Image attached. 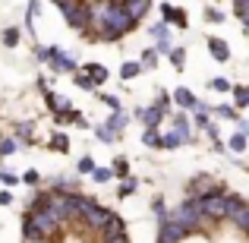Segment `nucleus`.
Masks as SVG:
<instances>
[{"instance_id": "c85d7f7f", "label": "nucleus", "mask_w": 249, "mask_h": 243, "mask_svg": "<svg viewBox=\"0 0 249 243\" xmlns=\"http://www.w3.org/2000/svg\"><path fill=\"white\" fill-rule=\"evenodd\" d=\"M76 189H79V183H76V180H70V177H57V183H54L51 193H76Z\"/></svg>"}, {"instance_id": "79ce46f5", "label": "nucleus", "mask_w": 249, "mask_h": 243, "mask_svg": "<svg viewBox=\"0 0 249 243\" xmlns=\"http://www.w3.org/2000/svg\"><path fill=\"white\" fill-rule=\"evenodd\" d=\"M0 183L10 189V187H16V183H19V177H16V174H10V170H0Z\"/></svg>"}, {"instance_id": "c9c22d12", "label": "nucleus", "mask_w": 249, "mask_h": 243, "mask_svg": "<svg viewBox=\"0 0 249 243\" xmlns=\"http://www.w3.org/2000/svg\"><path fill=\"white\" fill-rule=\"evenodd\" d=\"M233 13H237V19L240 22H249V0H233Z\"/></svg>"}, {"instance_id": "72a5a7b5", "label": "nucleus", "mask_w": 249, "mask_h": 243, "mask_svg": "<svg viewBox=\"0 0 249 243\" xmlns=\"http://www.w3.org/2000/svg\"><path fill=\"white\" fill-rule=\"evenodd\" d=\"M152 212H155V218H158L161 224H164V221L170 218V208H167V202H164V199H155V202H152Z\"/></svg>"}, {"instance_id": "39448f33", "label": "nucleus", "mask_w": 249, "mask_h": 243, "mask_svg": "<svg viewBox=\"0 0 249 243\" xmlns=\"http://www.w3.org/2000/svg\"><path fill=\"white\" fill-rule=\"evenodd\" d=\"M227 218L237 224V231H240V234H246V231H249V208H246V199H243V196H233V193H231Z\"/></svg>"}, {"instance_id": "7c9ffc66", "label": "nucleus", "mask_w": 249, "mask_h": 243, "mask_svg": "<svg viewBox=\"0 0 249 243\" xmlns=\"http://www.w3.org/2000/svg\"><path fill=\"white\" fill-rule=\"evenodd\" d=\"M91 183H110V180H114V170H110V168H98V164H95V170H91Z\"/></svg>"}, {"instance_id": "1a4fd4ad", "label": "nucleus", "mask_w": 249, "mask_h": 243, "mask_svg": "<svg viewBox=\"0 0 249 243\" xmlns=\"http://www.w3.org/2000/svg\"><path fill=\"white\" fill-rule=\"evenodd\" d=\"M170 114V108H164V104H148V108H142V117L139 120L145 123V127H161V120H164V117Z\"/></svg>"}, {"instance_id": "bb28decb", "label": "nucleus", "mask_w": 249, "mask_h": 243, "mask_svg": "<svg viewBox=\"0 0 249 243\" xmlns=\"http://www.w3.org/2000/svg\"><path fill=\"white\" fill-rule=\"evenodd\" d=\"M19 152V142L13 136H0V158H10V155Z\"/></svg>"}, {"instance_id": "49530a36", "label": "nucleus", "mask_w": 249, "mask_h": 243, "mask_svg": "<svg viewBox=\"0 0 249 243\" xmlns=\"http://www.w3.org/2000/svg\"><path fill=\"white\" fill-rule=\"evenodd\" d=\"M101 243H129L126 234H117V237H101Z\"/></svg>"}, {"instance_id": "ddd939ff", "label": "nucleus", "mask_w": 249, "mask_h": 243, "mask_svg": "<svg viewBox=\"0 0 249 243\" xmlns=\"http://www.w3.org/2000/svg\"><path fill=\"white\" fill-rule=\"evenodd\" d=\"M218 187V183L212 180V177H193V180H189V189H186V196H196V199H202V196H208L212 193V189Z\"/></svg>"}, {"instance_id": "aec40b11", "label": "nucleus", "mask_w": 249, "mask_h": 243, "mask_svg": "<svg viewBox=\"0 0 249 243\" xmlns=\"http://www.w3.org/2000/svg\"><path fill=\"white\" fill-rule=\"evenodd\" d=\"M142 146H145V149H161V130L158 127H145V133H142Z\"/></svg>"}, {"instance_id": "f257e3e1", "label": "nucleus", "mask_w": 249, "mask_h": 243, "mask_svg": "<svg viewBox=\"0 0 249 243\" xmlns=\"http://www.w3.org/2000/svg\"><path fill=\"white\" fill-rule=\"evenodd\" d=\"M89 29H95L91 35H95L98 41H120L136 25H133V19L126 16L123 3H117V0H101V3H91V25Z\"/></svg>"}, {"instance_id": "4be33fe9", "label": "nucleus", "mask_w": 249, "mask_h": 243, "mask_svg": "<svg viewBox=\"0 0 249 243\" xmlns=\"http://www.w3.org/2000/svg\"><path fill=\"white\" fill-rule=\"evenodd\" d=\"M139 67H142V73H145V70H155V67H158V51H155V48H145L139 54Z\"/></svg>"}, {"instance_id": "2f4dec72", "label": "nucleus", "mask_w": 249, "mask_h": 243, "mask_svg": "<svg viewBox=\"0 0 249 243\" xmlns=\"http://www.w3.org/2000/svg\"><path fill=\"white\" fill-rule=\"evenodd\" d=\"M231 79H227V76H214V79H208V89L212 92H221V95H227V92H231Z\"/></svg>"}, {"instance_id": "a19ab883", "label": "nucleus", "mask_w": 249, "mask_h": 243, "mask_svg": "<svg viewBox=\"0 0 249 243\" xmlns=\"http://www.w3.org/2000/svg\"><path fill=\"white\" fill-rule=\"evenodd\" d=\"M76 168H79V174H91V170H95V158H91V155H82Z\"/></svg>"}, {"instance_id": "0eeeda50", "label": "nucleus", "mask_w": 249, "mask_h": 243, "mask_svg": "<svg viewBox=\"0 0 249 243\" xmlns=\"http://www.w3.org/2000/svg\"><path fill=\"white\" fill-rule=\"evenodd\" d=\"M158 10H161V22H167V25H177V29H186V25H189V19H186V13H183V6L161 3Z\"/></svg>"}, {"instance_id": "58836bf2", "label": "nucleus", "mask_w": 249, "mask_h": 243, "mask_svg": "<svg viewBox=\"0 0 249 243\" xmlns=\"http://www.w3.org/2000/svg\"><path fill=\"white\" fill-rule=\"evenodd\" d=\"M19 183H25V187H32V189H35L38 183H41V174H38V170H25V174L19 177Z\"/></svg>"}, {"instance_id": "6e6552de", "label": "nucleus", "mask_w": 249, "mask_h": 243, "mask_svg": "<svg viewBox=\"0 0 249 243\" xmlns=\"http://www.w3.org/2000/svg\"><path fill=\"white\" fill-rule=\"evenodd\" d=\"M152 6H155V0H123V10H126L129 19H133V25H139L142 19L148 16Z\"/></svg>"}, {"instance_id": "f8f14e48", "label": "nucleus", "mask_w": 249, "mask_h": 243, "mask_svg": "<svg viewBox=\"0 0 249 243\" xmlns=\"http://www.w3.org/2000/svg\"><path fill=\"white\" fill-rule=\"evenodd\" d=\"M208 54H212V60H218V63H227V60H231V44H227L224 38L212 35V38H208Z\"/></svg>"}, {"instance_id": "423d86ee", "label": "nucleus", "mask_w": 249, "mask_h": 243, "mask_svg": "<svg viewBox=\"0 0 249 243\" xmlns=\"http://www.w3.org/2000/svg\"><path fill=\"white\" fill-rule=\"evenodd\" d=\"M51 70H54V73H76V70H79V60H76L73 54H70V51H57L54 57H51V63H48Z\"/></svg>"}, {"instance_id": "a878e982", "label": "nucleus", "mask_w": 249, "mask_h": 243, "mask_svg": "<svg viewBox=\"0 0 249 243\" xmlns=\"http://www.w3.org/2000/svg\"><path fill=\"white\" fill-rule=\"evenodd\" d=\"M136 76H142V67H139V60H126V63H123V67H120V79H136Z\"/></svg>"}, {"instance_id": "5701e85b", "label": "nucleus", "mask_w": 249, "mask_h": 243, "mask_svg": "<svg viewBox=\"0 0 249 243\" xmlns=\"http://www.w3.org/2000/svg\"><path fill=\"white\" fill-rule=\"evenodd\" d=\"M246 146H249V139H246V133H240V130L231 136V142H227V149H231L233 155H243V152H246Z\"/></svg>"}, {"instance_id": "8fccbe9b", "label": "nucleus", "mask_w": 249, "mask_h": 243, "mask_svg": "<svg viewBox=\"0 0 249 243\" xmlns=\"http://www.w3.org/2000/svg\"><path fill=\"white\" fill-rule=\"evenodd\" d=\"M25 243H48V240H25Z\"/></svg>"}, {"instance_id": "6ab92c4d", "label": "nucleus", "mask_w": 249, "mask_h": 243, "mask_svg": "<svg viewBox=\"0 0 249 243\" xmlns=\"http://www.w3.org/2000/svg\"><path fill=\"white\" fill-rule=\"evenodd\" d=\"M44 101H48L51 114H57V111H70V108H73V104H70L63 95H57V92H44Z\"/></svg>"}, {"instance_id": "ea45409f", "label": "nucleus", "mask_w": 249, "mask_h": 243, "mask_svg": "<svg viewBox=\"0 0 249 243\" xmlns=\"http://www.w3.org/2000/svg\"><path fill=\"white\" fill-rule=\"evenodd\" d=\"M110 170H114V177H126V174H129V161H126V158H114Z\"/></svg>"}, {"instance_id": "de8ad7c7", "label": "nucleus", "mask_w": 249, "mask_h": 243, "mask_svg": "<svg viewBox=\"0 0 249 243\" xmlns=\"http://www.w3.org/2000/svg\"><path fill=\"white\" fill-rule=\"evenodd\" d=\"M0 206H13V193H10V189H3V193H0Z\"/></svg>"}, {"instance_id": "412c9836", "label": "nucleus", "mask_w": 249, "mask_h": 243, "mask_svg": "<svg viewBox=\"0 0 249 243\" xmlns=\"http://www.w3.org/2000/svg\"><path fill=\"white\" fill-rule=\"evenodd\" d=\"M38 10H41V3H38V0H29V10H25V32H29L32 38H35V16H38Z\"/></svg>"}, {"instance_id": "a18cd8bd", "label": "nucleus", "mask_w": 249, "mask_h": 243, "mask_svg": "<svg viewBox=\"0 0 249 243\" xmlns=\"http://www.w3.org/2000/svg\"><path fill=\"white\" fill-rule=\"evenodd\" d=\"M170 48H174V44H170V38H164V41H155V51H158V54H167Z\"/></svg>"}, {"instance_id": "9d476101", "label": "nucleus", "mask_w": 249, "mask_h": 243, "mask_svg": "<svg viewBox=\"0 0 249 243\" xmlns=\"http://www.w3.org/2000/svg\"><path fill=\"white\" fill-rule=\"evenodd\" d=\"M104 127L110 130V133L117 136V139H120L123 133H126V127H129V114L123 108H117V111H110V117H107V123H104Z\"/></svg>"}, {"instance_id": "473e14b6", "label": "nucleus", "mask_w": 249, "mask_h": 243, "mask_svg": "<svg viewBox=\"0 0 249 243\" xmlns=\"http://www.w3.org/2000/svg\"><path fill=\"white\" fill-rule=\"evenodd\" d=\"M167 60L174 63V70H183V63H186V51H183V48H170L167 51Z\"/></svg>"}, {"instance_id": "cd10ccee", "label": "nucleus", "mask_w": 249, "mask_h": 243, "mask_svg": "<svg viewBox=\"0 0 249 243\" xmlns=\"http://www.w3.org/2000/svg\"><path fill=\"white\" fill-rule=\"evenodd\" d=\"M48 149H57V152H70V136L67 133H54L48 139Z\"/></svg>"}, {"instance_id": "4c0bfd02", "label": "nucleus", "mask_w": 249, "mask_h": 243, "mask_svg": "<svg viewBox=\"0 0 249 243\" xmlns=\"http://www.w3.org/2000/svg\"><path fill=\"white\" fill-rule=\"evenodd\" d=\"M95 136H98L101 142H107V146H114V142H117V136L110 133V130L104 127V123H98V127H95Z\"/></svg>"}, {"instance_id": "7ed1b4c3", "label": "nucleus", "mask_w": 249, "mask_h": 243, "mask_svg": "<svg viewBox=\"0 0 249 243\" xmlns=\"http://www.w3.org/2000/svg\"><path fill=\"white\" fill-rule=\"evenodd\" d=\"M60 13H63V19H67V25L73 32H89V25H91V3L67 0V3H60Z\"/></svg>"}, {"instance_id": "393cba45", "label": "nucleus", "mask_w": 249, "mask_h": 243, "mask_svg": "<svg viewBox=\"0 0 249 243\" xmlns=\"http://www.w3.org/2000/svg\"><path fill=\"white\" fill-rule=\"evenodd\" d=\"M136 189H139V180L126 174V177H123V183H120V187H117V196H120V199H126V196H133Z\"/></svg>"}, {"instance_id": "c756f323", "label": "nucleus", "mask_w": 249, "mask_h": 243, "mask_svg": "<svg viewBox=\"0 0 249 243\" xmlns=\"http://www.w3.org/2000/svg\"><path fill=\"white\" fill-rule=\"evenodd\" d=\"M70 76H73V82L79 85L82 92H95V82L89 79V73H85V70H76V73H70Z\"/></svg>"}, {"instance_id": "09e8293b", "label": "nucleus", "mask_w": 249, "mask_h": 243, "mask_svg": "<svg viewBox=\"0 0 249 243\" xmlns=\"http://www.w3.org/2000/svg\"><path fill=\"white\" fill-rule=\"evenodd\" d=\"M48 3H54V6H60V3H67V0H48Z\"/></svg>"}, {"instance_id": "a211bd4d", "label": "nucleus", "mask_w": 249, "mask_h": 243, "mask_svg": "<svg viewBox=\"0 0 249 243\" xmlns=\"http://www.w3.org/2000/svg\"><path fill=\"white\" fill-rule=\"evenodd\" d=\"M32 130H35V123H32V120H22V123H16V127H13V133H16L13 139L19 142V149H22V146H29V139H32Z\"/></svg>"}, {"instance_id": "4468645a", "label": "nucleus", "mask_w": 249, "mask_h": 243, "mask_svg": "<svg viewBox=\"0 0 249 243\" xmlns=\"http://www.w3.org/2000/svg\"><path fill=\"white\" fill-rule=\"evenodd\" d=\"M98 234H101V237H117V234H126V224H123V218H120V215H114V212H110L107 218H104V224L98 227Z\"/></svg>"}, {"instance_id": "c03bdc74", "label": "nucleus", "mask_w": 249, "mask_h": 243, "mask_svg": "<svg viewBox=\"0 0 249 243\" xmlns=\"http://www.w3.org/2000/svg\"><path fill=\"white\" fill-rule=\"evenodd\" d=\"M205 133H208V139H221V130H218V123H214V120H208Z\"/></svg>"}, {"instance_id": "9b49d317", "label": "nucleus", "mask_w": 249, "mask_h": 243, "mask_svg": "<svg viewBox=\"0 0 249 243\" xmlns=\"http://www.w3.org/2000/svg\"><path fill=\"white\" fill-rule=\"evenodd\" d=\"M196 101H199V98H196L193 92L186 89V85H177L174 95H170V104H174V108H180V111H193Z\"/></svg>"}, {"instance_id": "2eb2a0df", "label": "nucleus", "mask_w": 249, "mask_h": 243, "mask_svg": "<svg viewBox=\"0 0 249 243\" xmlns=\"http://www.w3.org/2000/svg\"><path fill=\"white\" fill-rule=\"evenodd\" d=\"M82 70H85V73H89V79L95 82V89H98V85H104V82H107V76H110L104 63H85Z\"/></svg>"}, {"instance_id": "f3484780", "label": "nucleus", "mask_w": 249, "mask_h": 243, "mask_svg": "<svg viewBox=\"0 0 249 243\" xmlns=\"http://www.w3.org/2000/svg\"><path fill=\"white\" fill-rule=\"evenodd\" d=\"M231 95H233V108L243 114V111L249 108V89L243 82H237V85H231Z\"/></svg>"}, {"instance_id": "e433bc0d", "label": "nucleus", "mask_w": 249, "mask_h": 243, "mask_svg": "<svg viewBox=\"0 0 249 243\" xmlns=\"http://www.w3.org/2000/svg\"><path fill=\"white\" fill-rule=\"evenodd\" d=\"M205 19H208V22H214V25H221V22H224V10H218V6H205Z\"/></svg>"}, {"instance_id": "dca6fc26", "label": "nucleus", "mask_w": 249, "mask_h": 243, "mask_svg": "<svg viewBox=\"0 0 249 243\" xmlns=\"http://www.w3.org/2000/svg\"><path fill=\"white\" fill-rule=\"evenodd\" d=\"M208 114H212L214 120H237L240 111L233 108V104H212V108H208Z\"/></svg>"}, {"instance_id": "b1692460", "label": "nucleus", "mask_w": 249, "mask_h": 243, "mask_svg": "<svg viewBox=\"0 0 249 243\" xmlns=\"http://www.w3.org/2000/svg\"><path fill=\"white\" fill-rule=\"evenodd\" d=\"M0 41H3L6 48H16V44L22 41V29H16V25H10V29H3V35H0Z\"/></svg>"}, {"instance_id": "37998d69", "label": "nucleus", "mask_w": 249, "mask_h": 243, "mask_svg": "<svg viewBox=\"0 0 249 243\" xmlns=\"http://www.w3.org/2000/svg\"><path fill=\"white\" fill-rule=\"evenodd\" d=\"M98 98H101V101L107 104L110 111H117V108H120V98H117V95H98Z\"/></svg>"}, {"instance_id": "f03ea898", "label": "nucleus", "mask_w": 249, "mask_h": 243, "mask_svg": "<svg viewBox=\"0 0 249 243\" xmlns=\"http://www.w3.org/2000/svg\"><path fill=\"white\" fill-rule=\"evenodd\" d=\"M170 221H177L180 227H186L189 234L199 231L202 224H205V212H202V199H196V196H186V202H180V206L170 212Z\"/></svg>"}, {"instance_id": "20e7f679", "label": "nucleus", "mask_w": 249, "mask_h": 243, "mask_svg": "<svg viewBox=\"0 0 249 243\" xmlns=\"http://www.w3.org/2000/svg\"><path fill=\"white\" fill-rule=\"evenodd\" d=\"M110 215V208H104L101 202L89 199V196L79 193V206H76V218L85 221V227H91V231H98V227L104 224V218Z\"/></svg>"}, {"instance_id": "f704fd0d", "label": "nucleus", "mask_w": 249, "mask_h": 243, "mask_svg": "<svg viewBox=\"0 0 249 243\" xmlns=\"http://www.w3.org/2000/svg\"><path fill=\"white\" fill-rule=\"evenodd\" d=\"M148 35H152L155 41H164V38H170V25L167 22H155L152 29H148Z\"/></svg>"}]
</instances>
